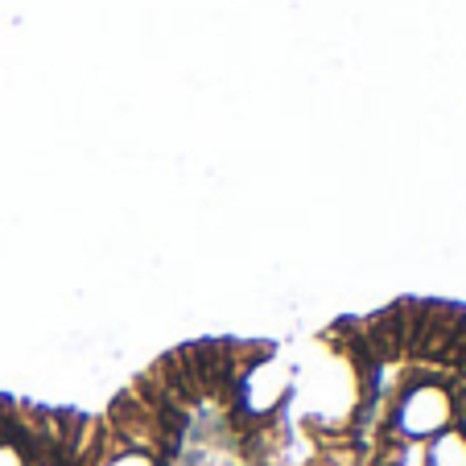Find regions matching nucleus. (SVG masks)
<instances>
[{
	"label": "nucleus",
	"instance_id": "obj_1",
	"mask_svg": "<svg viewBox=\"0 0 466 466\" xmlns=\"http://www.w3.org/2000/svg\"><path fill=\"white\" fill-rule=\"evenodd\" d=\"M79 425V413L37 409L0 396V466H66Z\"/></svg>",
	"mask_w": 466,
	"mask_h": 466
}]
</instances>
